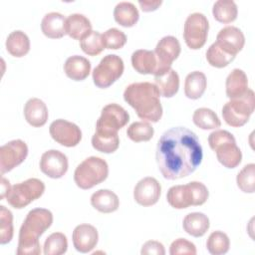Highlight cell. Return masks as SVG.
<instances>
[{
  "label": "cell",
  "mask_w": 255,
  "mask_h": 255,
  "mask_svg": "<svg viewBox=\"0 0 255 255\" xmlns=\"http://www.w3.org/2000/svg\"><path fill=\"white\" fill-rule=\"evenodd\" d=\"M155 157L162 176L174 180L192 173L201 163L203 152L196 133L184 127H175L161 134Z\"/></svg>",
  "instance_id": "6da1fadb"
},
{
  "label": "cell",
  "mask_w": 255,
  "mask_h": 255,
  "mask_svg": "<svg viewBox=\"0 0 255 255\" xmlns=\"http://www.w3.org/2000/svg\"><path fill=\"white\" fill-rule=\"evenodd\" d=\"M159 98L156 86L149 82L132 83L124 92L125 101L145 122L157 123L161 119L162 107Z\"/></svg>",
  "instance_id": "7a4b0ae2"
},
{
  "label": "cell",
  "mask_w": 255,
  "mask_h": 255,
  "mask_svg": "<svg viewBox=\"0 0 255 255\" xmlns=\"http://www.w3.org/2000/svg\"><path fill=\"white\" fill-rule=\"evenodd\" d=\"M53 214L46 208L30 210L19 231L18 255H38L41 253L40 236L52 225Z\"/></svg>",
  "instance_id": "3957f363"
},
{
  "label": "cell",
  "mask_w": 255,
  "mask_h": 255,
  "mask_svg": "<svg viewBox=\"0 0 255 255\" xmlns=\"http://www.w3.org/2000/svg\"><path fill=\"white\" fill-rule=\"evenodd\" d=\"M108 175L109 165L107 161L98 156H90L76 167L74 180L78 187L91 189L106 180Z\"/></svg>",
  "instance_id": "277c9868"
},
{
  "label": "cell",
  "mask_w": 255,
  "mask_h": 255,
  "mask_svg": "<svg viewBox=\"0 0 255 255\" xmlns=\"http://www.w3.org/2000/svg\"><path fill=\"white\" fill-rule=\"evenodd\" d=\"M254 92L249 89L243 97L230 100L223 106V120L230 127H242L249 121L250 116L254 112Z\"/></svg>",
  "instance_id": "5b68a950"
},
{
  "label": "cell",
  "mask_w": 255,
  "mask_h": 255,
  "mask_svg": "<svg viewBox=\"0 0 255 255\" xmlns=\"http://www.w3.org/2000/svg\"><path fill=\"white\" fill-rule=\"evenodd\" d=\"M45 191V184L38 178H29L14 184L6 196L7 202L16 209H21L40 198Z\"/></svg>",
  "instance_id": "8992f818"
},
{
  "label": "cell",
  "mask_w": 255,
  "mask_h": 255,
  "mask_svg": "<svg viewBox=\"0 0 255 255\" xmlns=\"http://www.w3.org/2000/svg\"><path fill=\"white\" fill-rule=\"evenodd\" d=\"M124 61L121 57L110 54L105 56L93 71L94 84L101 89L112 86L124 73Z\"/></svg>",
  "instance_id": "52a82bcc"
},
{
  "label": "cell",
  "mask_w": 255,
  "mask_h": 255,
  "mask_svg": "<svg viewBox=\"0 0 255 255\" xmlns=\"http://www.w3.org/2000/svg\"><path fill=\"white\" fill-rule=\"evenodd\" d=\"M129 121L128 113L120 105L109 104L101 112L96 124V132L101 134H116Z\"/></svg>",
  "instance_id": "ba28073f"
},
{
  "label": "cell",
  "mask_w": 255,
  "mask_h": 255,
  "mask_svg": "<svg viewBox=\"0 0 255 255\" xmlns=\"http://www.w3.org/2000/svg\"><path fill=\"white\" fill-rule=\"evenodd\" d=\"M209 23L206 16L195 12L190 14L184 23L183 39L188 48L198 50L204 46L207 40Z\"/></svg>",
  "instance_id": "9c48e42d"
},
{
  "label": "cell",
  "mask_w": 255,
  "mask_h": 255,
  "mask_svg": "<svg viewBox=\"0 0 255 255\" xmlns=\"http://www.w3.org/2000/svg\"><path fill=\"white\" fill-rule=\"evenodd\" d=\"M28 155V146L21 139L8 141L0 147V171L1 174L11 171L21 164Z\"/></svg>",
  "instance_id": "30bf717a"
},
{
  "label": "cell",
  "mask_w": 255,
  "mask_h": 255,
  "mask_svg": "<svg viewBox=\"0 0 255 255\" xmlns=\"http://www.w3.org/2000/svg\"><path fill=\"white\" fill-rule=\"evenodd\" d=\"M52 138L67 147L76 146L82 139V131L80 128L71 122L63 119L54 121L49 128Z\"/></svg>",
  "instance_id": "8fae6325"
},
{
  "label": "cell",
  "mask_w": 255,
  "mask_h": 255,
  "mask_svg": "<svg viewBox=\"0 0 255 255\" xmlns=\"http://www.w3.org/2000/svg\"><path fill=\"white\" fill-rule=\"evenodd\" d=\"M68 157L62 151L50 149L45 151L40 159L41 171L51 178H61L68 170Z\"/></svg>",
  "instance_id": "7c38bea8"
},
{
  "label": "cell",
  "mask_w": 255,
  "mask_h": 255,
  "mask_svg": "<svg viewBox=\"0 0 255 255\" xmlns=\"http://www.w3.org/2000/svg\"><path fill=\"white\" fill-rule=\"evenodd\" d=\"M161 193L160 183L151 176L140 179L133 189V198L141 206L147 207L154 205Z\"/></svg>",
  "instance_id": "4fadbf2b"
},
{
  "label": "cell",
  "mask_w": 255,
  "mask_h": 255,
  "mask_svg": "<svg viewBox=\"0 0 255 255\" xmlns=\"http://www.w3.org/2000/svg\"><path fill=\"white\" fill-rule=\"evenodd\" d=\"M180 51L179 41L173 36H164L158 41L154 54L158 60L162 73L171 69V64L178 58Z\"/></svg>",
  "instance_id": "5bb4252c"
},
{
  "label": "cell",
  "mask_w": 255,
  "mask_h": 255,
  "mask_svg": "<svg viewBox=\"0 0 255 255\" xmlns=\"http://www.w3.org/2000/svg\"><path fill=\"white\" fill-rule=\"evenodd\" d=\"M216 43L227 53L236 57L244 47L245 37L239 28L235 26H226L218 32Z\"/></svg>",
  "instance_id": "9a60e30c"
},
{
  "label": "cell",
  "mask_w": 255,
  "mask_h": 255,
  "mask_svg": "<svg viewBox=\"0 0 255 255\" xmlns=\"http://www.w3.org/2000/svg\"><path fill=\"white\" fill-rule=\"evenodd\" d=\"M131 65L133 69L142 75L158 76L163 74L154 54V51L139 49L131 55Z\"/></svg>",
  "instance_id": "2e32d148"
},
{
  "label": "cell",
  "mask_w": 255,
  "mask_h": 255,
  "mask_svg": "<svg viewBox=\"0 0 255 255\" xmlns=\"http://www.w3.org/2000/svg\"><path fill=\"white\" fill-rule=\"evenodd\" d=\"M72 239L74 247L77 251L81 253H88L92 251L98 244V230L91 224H80L74 229Z\"/></svg>",
  "instance_id": "e0dca14e"
},
{
  "label": "cell",
  "mask_w": 255,
  "mask_h": 255,
  "mask_svg": "<svg viewBox=\"0 0 255 255\" xmlns=\"http://www.w3.org/2000/svg\"><path fill=\"white\" fill-rule=\"evenodd\" d=\"M166 199L169 205L175 209H184L189 206H195V199L190 182L183 185L171 186L167 193Z\"/></svg>",
  "instance_id": "ac0fdd59"
},
{
  "label": "cell",
  "mask_w": 255,
  "mask_h": 255,
  "mask_svg": "<svg viewBox=\"0 0 255 255\" xmlns=\"http://www.w3.org/2000/svg\"><path fill=\"white\" fill-rule=\"evenodd\" d=\"M48 116L47 106L42 100L31 98L26 102L24 107V117L30 126L34 128L43 127L47 123Z\"/></svg>",
  "instance_id": "d6986e66"
},
{
  "label": "cell",
  "mask_w": 255,
  "mask_h": 255,
  "mask_svg": "<svg viewBox=\"0 0 255 255\" xmlns=\"http://www.w3.org/2000/svg\"><path fill=\"white\" fill-rule=\"evenodd\" d=\"M67 18L61 13L50 12L47 13L41 22V30L43 34L51 39H60L66 32Z\"/></svg>",
  "instance_id": "ffe728a7"
},
{
  "label": "cell",
  "mask_w": 255,
  "mask_h": 255,
  "mask_svg": "<svg viewBox=\"0 0 255 255\" xmlns=\"http://www.w3.org/2000/svg\"><path fill=\"white\" fill-rule=\"evenodd\" d=\"M226 96L230 99H238L243 97L248 89V78L241 69H233L226 78L225 82Z\"/></svg>",
  "instance_id": "44dd1931"
},
{
  "label": "cell",
  "mask_w": 255,
  "mask_h": 255,
  "mask_svg": "<svg viewBox=\"0 0 255 255\" xmlns=\"http://www.w3.org/2000/svg\"><path fill=\"white\" fill-rule=\"evenodd\" d=\"M218 161L227 168H235L242 160V152L236 140L226 141L214 148Z\"/></svg>",
  "instance_id": "7402d4cb"
},
{
  "label": "cell",
  "mask_w": 255,
  "mask_h": 255,
  "mask_svg": "<svg viewBox=\"0 0 255 255\" xmlns=\"http://www.w3.org/2000/svg\"><path fill=\"white\" fill-rule=\"evenodd\" d=\"M64 72L68 78L74 81H84L91 72V63L85 57L74 55L66 60Z\"/></svg>",
  "instance_id": "603a6c76"
},
{
  "label": "cell",
  "mask_w": 255,
  "mask_h": 255,
  "mask_svg": "<svg viewBox=\"0 0 255 255\" xmlns=\"http://www.w3.org/2000/svg\"><path fill=\"white\" fill-rule=\"evenodd\" d=\"M91 204L102 213H112L118 210L120 199L118 195L110 189H99L92 194Z\"/></svg>",
  "instance_id": "cb8c5ba5"
},
{
  "label": "cell",
  "mask_w": 255,
  "mask_h": 255,
  "mask_svg": "<svg viewBox=\"0 0 255 255\" xmlns=\"http://www.w3.org/2000/svg\"><path fill=\"white\" fill-rule=\"evenodd\" d=\"M91 31V21L85 15L74 13L68 16L66 21V32L72 39L81 41Z\"/></svg>",
  "instance_id": "d4e9b609"
},
{
  "label": "cell",
  "mask_w": 255,
  "mask_h": 255,
  "mask_svg": "<svg viewBox=\"0 0 255 255\" xmlns=\"http://www.w3.org/2000/svg\"><path fill=\"white\" fill-rule=\"evenodd\" d=\"M209 218L202 212L188 213L182 222L184 231L193 237L203 236L209 229Z\"/></svg>",
  "instance_id": "484cf974"
},
{
  "label": "cell",
  "mask_w": 255,
  "mask_h": 255,
  "mask_svg": "<svg viewBox=\"0 0 255 255\" xmlns=\"http://www.w3.org/2000/svg\"><path fill=\"white\" fill-rule=\"evenodd\" d=\"M154 85L160 96L164 98L173 97L179 89V76L176 71L169 69L167 72L154 76Z\"/></svg>",
  "instance_id": "4316f807"
},
{
  "label": "cell",
  "mask_w": 255,
  "mask_h": 255,
  "mask_svg": "<svg viewBox=\"0 0 255 255\" xmlns=\"http://www.w3.org/2000/svg\"><path fill=\"white\" fill-rule=\"evenodd\" d=\"M114 18L118 24L128 28L136 24L139 18V13L134 4L123 1L116 5L114 9Z\"/></svg>",
  "instance_id": "83f0119b"
},
{
  "label": "cell",
  "mask_w": 255,
  "mask_h": 255,
  "mask_svg": "<svg viewBox=\"0 0 255 255\" xmlns=\"http://www.w3.org/2000/svg\"><path fill=\"white\" fill-rule=\"evenodd\" d=\"M5 45L8 53L16 58L24 57L30 51L29 37L21 30L11 32L6 39Z\"/></svg>",
  "instance_id": "f1b7e54d"
},
{
  "label": "cell",
  "mask_w": 255,
  "mask_h": 255,
  "mask_svg": "<svg viewBox=\"0 0 255 255\" xmlns=\"http://www.w3.org/2000/svg\"><path fill=\"white\" fill-rule=\"evenodd\" d=\"M206 86L207 80L202 72H191L185 78L184 94L188 99L197 100L204 94Z\"/></svg>",
  "instance_id": "f546056e"
},
{
  "label": "cell",
  "mask_w": 255,
  "mask_h": 255,
  "mask_svg": "<svg viewBox=\"0 0 255 255\" xmlns=\"http://www.w3.org/2000/svg\"><path fill=\"white\" fill-rule=\"evenodd\" d=\"M212 14L218 22L228 24L237 18L238 8L232 0H218L213 4Z\"/></svg>",
  "instance_id": "4dcf8cb0"
},
{
  "label": "cell",
  "mask_w": 255,
  "mask_h": 255,
  "mask_svg": "<svg viewBox=\"0 0 255 255\" xmlns=\"http://www.w3.org/2000/svg\"><path fill=\"white\" fill-rule=\"evenodd\" d=\"M192 121L194 125L201 129H214L221 126L218 116L208 108H199L195 110L192 116Z\"/></svg>",
  "instance_id": "1f68e13d"
},
{
  "label": "cell",
  "mask_w": 255,
  "mask_h": 255,
  "mask_svg": "<svg viewBox=\"0 0 255 255\" xmlns=\"http://www.w3.org/2000/svg\"><path fill=\"white\" fill-rule=\"evenodd\" d=\"M235 56L227 53L224 49H222L216 42L211 44L206 51V60L212 67L215 68H223L228 66L233 60Z\"/></svg>",
  "instance_id": "d6a6232c"
},
{
  "label": "cell",
  "mask_w": 255,
  "mask_h": 255,
  "mask_svg": "<svg viewBox=\"0 0 255 255\" xmlns=\"http://www.w3.org/2000/svg\"><path fill=\"white\" fill-rule=\"evenodd\" d=\"M80 46L83 52L89 56H97L106 48L103 35L93 30L80 41Z\"/></svg>",
  "instance_id": "836d02e7"
},
{
  "label": "cell",
  "mask_w": 255,
  "mask_h": 255,
  "mask_svg": "<svg viewBox=\"0 0 255 255\" xmlns=\"http://www.w3.org/2000/svg\"><path fill=\"white\" fill-rule=\"evenodd\" d=\"M229 247V237L226 233L219 230L212 232L206 241V248L212 255H223L228 252Z\"/></svg>",
  "instance_id": "e575fe53"
},
{
  "label": "cell",
  "mask_w": 255,
  "mask_h": 255,
  "mask_svg": "<svg viewBox=\"0 0 255 255\" xmlns=\"http://www.w3.org/2000/svg\"><path fill=\"white\" fill-rule=\"evenodd\" d=\"M92 145L98 151L112 153L116 151L120 145L119 134H101L95 132L92 136Z\"/></svg>",
  "instance_id": "d590c367"
},
{
  "label": "cell",
  "mask_w": 255,
  "mask_h": 255,
  "mask_svg": "<svg viewBox=\"0 0 255 255\" xmlns=\"http://www.w3.org/2000/svg\"><path fill=\"white\" fill-rule=\"evenodd\" d=\"M153 133V128L147 122H134L127 129L128 137L134 142L148 141Z\"/></svg>",
  "instance_id": "8d00e7d4"
},
{
  "label": "cell",
  "mask_w": 255,
  "mask_h": 255,
  "mask_svg": "<svg viewBox=\"0 0 255 255\" xmlns=\"http://www.w3.org/2000/svg\"><path fill=\"white\" fill-rule=\"evenodd\" d=\"M68 249V240L66 235L61 232H54L47 237L44 242L45 255H62Z\"/></svg>",
  "instance_id": "74e56055"
},
{
  "label": "cell",
  "mask_w": 255,
  "mask_h": 255,
  "mask_svg": "<svg viewBox=\"0 0 255 255\" xmlns=\"http://www.w3.org/2000/svg\"><path fill=\"white\" fill-rule=\"evenodd\" d=\"M237 186L245 193L255 191V164H246L236 176Z\"/></svg>",
  "instance_id": "f35d334b"
},
{
  "label": "cell",
  "mask_w": 255,
  "mask_h": 255,
  "mask_svg": "<svg viewBox=\"0 0 255 255\" xmlns=\"http://www.w3.org/2000/svg\"><path fill=\"white\" fill-rule=\"evenodd\" d=\"M13 214L5 206H0V243L6 244L13 238Z\"/></svg>",
  "instance_id": "ab89813d"
},
{
  "label": "cell",
  "mask_w": 255,
  "mask_h": 255,
  "mask_svg": "<svg viewBox=\"0 0 255 255\" xmlns=\"http://www.w3.org/2000/svg\"><path fill=\"white\" fill-rule=\"evenodd\" d=\"M103 38H104L106 48L112 49V50L121 49L127 43L126 34L117 28H111L107 30L103 34Z\"/></svg>",
  "instance_id": "60d3db41"
},
{
  "label": "cell",
  "mask_w": 255,
  "mask_h": 255,
  "mask_svg": "<svg viewBox=\"0 0 255 255\" xmlns=\"http://www.w3.org/2000/svg\"><path fill=\"white\" fill-rule=\"evenodd\" d=\"M169 254L170 255H179V254L195 255L196 247L192 242L184 238H178L170 244Z\"/></svg>",
  "instance_id": "b9f144b4"
},
{
  "label": "cell",
  "mask_w": 255,
  "mask_h": 255,
  "mask_svg": "<svg viewBox=\"0 0 255 255\" xmlns=\"http://www.w3.org/2000/svg\"><path fill=\"white\" fill-rule=\"evenodd\" d=\"M235 137L234 135L229 132L228 130L225 129H218V130H214L212 131L209 136H208V143L209 146L212 150H214L215 147H217L218 145L229 141V140H234Z\"/></svg>",
  "instance_id": "7bdbcfd3"
},
{
  "label": "cell",
  "mask_w": 255,
  "mask_h": 255,
  "mask_svg": "<svg viewBox=\"0 0 255 255\" xmlns=\"http://www.w3.org/2000/svg\"><path fill=\"white\" fill-rule=\"evenodd\" d=\"M140 253L142 255H149V254H155V255H164L165 250L163 245L155 240H148L146 241L140 250Z\"/></svg>",
  "instance_id": "ee69618b"
},
{
  "label": "cell",
  "mask_w": 255,
  "mask_h": 255,
  "mask_svg": "<svg viewBox=\"0 0 255 255\" xmlns=\"http://www.w3.org/2000/svg\"><path fill=\"white\" fill-rule=\"evenodd\" d=\"M161 0H139L138 4L143 12H151L156 10L160 5Z\"/></svg>",
  "instance_id": "f6af8a7d"
},
{
  "label": "cell",
  "mask_w": 255,
  "mask_h": 255,
  "mask_svg": "<svg viewBox=\"0 0 255 255\" xmlns=\"http://www.w3.org/2000/svg\"><path fill=\"white\" fill-rule=\"evenodd\" d=\"M11 187L12 186L10 185L9 180H7L5 177L2 176V178H1V196H0L1 199H4V197L7 196Z\"/></svg>",
  "instance_id": "bcb514c9"
}]
</instances>
